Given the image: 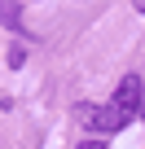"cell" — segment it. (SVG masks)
Instances as JSON below:
<instances>
[{"label": "cell", "instance_id": "cell-2", "mask_svg": "<svg viewBox=\"0 0 145 149\" xmlns=\"http://www.w3.org/2000/svg\"><path fill=\"white\" fill-rule=\"evenodd\" d=\"M141 97H145L141 74H123V79H119V88H114V105H123V110L141 114Z\"/></svg>", "mask_w": 145, "mask_h": 149}, {"label": "cell", "instance_id": "cell-5", "mask_svg": "<svg viewBox=\"0 0 145 149\" xmlns=\"http://www.w3.org/2000/svg\"><path fill=\"white\" fill-rule=\"evenodd\" d=\"M132 5H136V9H141V13H145V0H132Z\"/></svg>", "mask_w": 145, "mask_h": 149}, {"label": "cell", "instance_id": "cell-1", "mask_svg": "<svg viewBox=\"0 0 145 149\" xmlns=\"http://www.w3.org/2000/svg\"><path fill=\"white\" fill-rule=\"evenodd\" d=\"M132 118H136V114L123 110V105H114V101H110V105H88V101H79V105H75V123H84V127L97 132L101 140L114 136V132H123Z\"/></svg>", "mask_w": 145, "mask_h": 149}, {"label": "cell", "instance_id": "cell-6", "mask_svg": "<svg viewBox=\"0 0 145 149\" xmlns=\"http://www.w3.org/2000/svg\"><path fill=\"white\" fill-rule=\"evenodd\" d=\"M141 118H145V97H141Z\"/></svg>", "mask_w": 145, "mask_h": 149}, {"label": "cell", "instance_id": "cell-4", "mask_svg": "<svg viewBox=\"0 0 145 149\" xmlns=\"http://www.w3.org/2000/svg\"><path fill=\"white\" fill-rule=\"evenodd\" d=\"M79 149H106V140H101V136H97V140H84V145H79Z\"/></svg>", "mask_w": 145, "mask_h": 149}, {"label": "cell", "instance_id": "cell-3", "mask_svg": "<svg viewBox=\"0 0 145 149\" xmlns=\"http://www.w3.org/2000/svg\"><path fill=\"white\" fill-rule=\"evenodd\" d=\"M0 26L27 31V26H22V5H18V0H0Z\"/></svg>", "mask_w": 145, "mask_h": 149}]
</instances>
